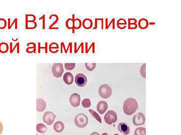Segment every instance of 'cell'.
<instances>
[{
  "mask_svg": "<svg viewBox=\"0 0 181 135\" xmlns=\"http://www.w3.org/2000/svg\"><path fill=\"white\" fill-rule=\"evenodd\" d=\"M85 66L89 71H93L96 68V63H85Z\"/></svg>",
  "mask_w": 181,
  "mask_h": 135,
  "instance_id": "603a6c76",
  "label": "cell"
},
{
  "mask_svg": "<svg viewBox=\"0 0 181 135\" xmlns=\"http://www.w3.org/2000/svg\"><path fill=\"white\" fill-rule=\"evenodd\" d=\"M127 22L124 19H120L117 22V27L120 29H124L126 28Z\"/></svg>",
  "mask_w": 181,
  "mask_h": 135,
  "instance_id": "ac0fdd59",
  "label": "cell"
},
{
  "mask_svg": "<svg viewBox=\"0 0 181 135\" xmlns=\"http://www.w3.org/2000/svg\"><path fill=\"white\" fill-rule=\"evenodd\" d=\"M149 23L148 20L146 19H141L138 22V26L140 29H146L149 27Z\"/></svg>",
  "mask_w": 181,
  "mask_h": 135,
  "instance_id": "9a60e30c",
  "label": "cell"
},
{
  "mask_svg": "<svg viewBox=\"0 0 181 135\" xmlns=\"http://www.w3.org/2000/svg\"><path fill=\"white\" fill-rule=\"evenodd\" d=\"M9 46L6 43H2L0 44V52L2 53H5L8 52Z\"/></svg>",
  "mask_w": 181,
  "mask_h": 135,
  "instance_id": "ffe728a7",
  "label": "cell"
},
{
  "mask_svg": "<svg viewBox=\"0 0 181 135\" xmlns=\"http://www.w3.org/2000/svg\"><path fill=\"white\" fill-rule=\"evenodd\" d=\"M83 27L85 29H90L92 27L93 21L90 19H86L83 21Z\"/></svg>",
  "mask_w": 181,
  "mask_h": 135,
  "instance_id": "e0dca14e",
  "label": "cell"
},
{
  "mask_svg": "<svg viewBox=\"0 0 181 135\" xmlns=\"http://www.w3.org/2000/svg\"><path fill=\"white\" fill-rule=\"evenodd\" d=\"M140 73L143 78H146V64H143L140 69Z\"/></svg>",
  "mask_w": 181,
  "mask_h": 135,
  "instance_id": "484cf974",
  "label": "cell"
},
{
  "mask_svg": "<svg viewBox=\"0 0 181 135\" xmlns=\"http://www.w3.org/2000/svg\"><path fill=\"white\" fill-rule=\"evenodd\" d=\"M56 116L54 113L51 111H48L45 113L43 115V122L48 126H51L54 123L55 120Z\"/></svg>",
  "mask_w": 181,
  "mask_h": 135,
  "instance_id": "52a82bcc",
  "label": "cell"
},
{
  "mask_svg": "<svg viewBox=\"0 0 181 135\" xmlns=\"http://www.w3.org/2000/svg\"><path fill=\"white\" fill-rule=\"evenodd\" d=\"M146 122V117L142 113H138L134 116L133 123L135 126H141Z\"/></svg>",
  "mask_w": 181,
  "mask_h": 135,
  "instance_id": "8992f818",
  "label": "cell"
},
{
  "mask_svg": "<svg viewBox=\"0 0 181 135\" xmlns=\"http://www.w3.org/2000/svg\"><path fill=\"white\" fill-rule=\"evenodd\" d=\"M65 128L63 123L61 121H57L54 123V129L57 133H61L63 131Z\"/></svg>",
  "mask_w": 181,
  "mask_h": 135,
  "instance_id": "5bb4252c",
  "label": "cell"
},
{
  "mask_svg": "<svg viewBox=\"0 0 181 135\" xmlns=\"http://www.w3.org/2000/svg\"><path fill=\"white\" fill-rule=\"evenodd\" d=\"M48 130V128L43 124H38L36 125V130L40 133H44Z\"/></svg>",
  "mask_w": 181,
  "mask_h": 135,
  "instance_id": "d6986e66",
  "label": "cell"
},
{
  "mask_svg": "<svg viewBox=\"0 0 181 135\" xmlns=\"http://www.w3.org/2000/svg\"><path fill=\"white\" fill-rule=\"evenodd\" d=\"M3 131V126L2 123L0 122V135H1Z\"/></svg>",
  "mask_w": 181,
  "mask_h": 135,
  "instance_id": "f546056e",
  "label": "cell"
},
{
  "mask_svg": "<svg viewBox=\"0 0 181 135\" xmlns=\"http://www.w3.org/2000/svg\"><path fill=\"white\" fill-rule=\"evenodd\" d=\"M89 112L90 113L91 115L93 117H94V118L96 120H97V121H98L100 123H102V120L100 117V115L98 113L96 112L95 111L93 110H89Z\"/></svg>",
  "mask_w": 181,
  "mask_h": 135,
  "instance_id": "44dd1931",
  "label": "cell"
},
{
  "mask_svg": "<svg viewBox=\"0 0 181 135\" xmlns=\"http://www.w3.org/2000/svg\"><path fill=\"white\" fill-rule=\"evenodd\" d=\"M75 63H66L65 65V68L67 70H72L75 67Z\"/></svg>",
  "mask_w": 181,
  "mask_h": 135,
  "instance_id": "83f0119b",
  "label": "cell"
},
{
  "mask_svg": "<svg viewBox=\"0 0 181 135\" xmlns=\"http://www.w3.org/2000/svg\"><path fill=\"white\" fill-rule=\"evenodd\" d=\"M46 107V102L43 99L38 98L36 100V110L38 112L44 111Z\"/></svg>",
  "mask_w": 181,
  "mask_h": 135,
  "instance_id": "7c38bea8",
  "label": "cell"
},
{
  "mask_svg": "<svg viewBox=\"0 0 181 135\" xmlns=\"http://www.w3.org/2000/svg\"><path fill=\"white\" fill-rule=\"evenodd\" d=\"M75 84L78 86L83 87L87 85V78L86 76L83 74H78L75 76Z\"/></svg>",
  "mask_w": 181,
  "mask_h": 135,
  "instance_id": "ba28073f",
  "label": "cell"
},
{
  "mask_svg": "<svg viewBox=\"0 0 181 135\" xmlns=\"http://www.w3.org/2000/svg\"><path fill=\"white\" fill-rule=\"evenodd\" d=\"M63 79L66 85H71L74 82V76L70 72H66L63 75Z\"/></svg>",
  "mask_w": 181,
  "mask_h": 135,
  "instance_id": "4fadbf2b",
  "label": "cell"
},
{
  "mask_svg": "<svg viewBox=\"0 0 181 135\" xmlns=\"http://www.w3.org/2000/svg\"><path fill=\"white\" fill-rule=\"evenodd\" d=\"M88 123V118L85 114L80 113L75 116V126L80 128L86 127Z\"/></svg>",
  "mask_w": 181,
  "mask_h": 135,
  "instance_id": "7a4b0ae2",
  "label": "cell"
},
{
  "mask_svg": "<svg viewBox=\"0 0 181 135\" xmlns=\"http://www.w3.org/2000/svg\"><path fill=\"white\" fill-rule=\"evenodd\" d=\"M91 135H100V134L98 133H97V132H94V133H92L91 134Z\"/></svg>",
  "mask_w": 181,
  "mask_h": 135,
  "instance_id": "4dcf8cb0",
  "label": "cell"
},
{
  "mask_svg": "<svg viewBox=\"0 0 181 135\" xmlns=\"http://www.w3.org/2000/svg\"><path fill=\"white\" fill-rule=\"evenodd\" d=\"M99 93L102 98L108 99L112 95V88L107 84H103L99 88Z\"/></svg>",
  "mask_w": 181,
  "mask_h": 135,
  "instance_id": "3957f363",
  "label": "cell"
},
{
  "mask_svg": "<svg viewBox=\"0 0 181 135\" xmlns=\"http://www.w3.org/2000/svg\"><path fill=\"white\" fill-rule=\"evenodd\" d=\"M97 111L100 114H104L108 109V104L104 101H101L97 104Z\"/></svg>",
  "mask_w": 181,
  "mask_h": 135,
  "instance_id": "8fae6325",
  "label": "cell"
},
{
  "mask_svg": "<svg viewBox=\"0 0 181 135\" xmlns=\"http://www.w3.org/2000/svg\"><path fill=\"white\" fill-rule=\"evenodd\" d=\"M134 135H146V128L143 127L137 128L134 132Z\"/></svg>",
  "mask_w": 181,
  "mask_h": 135,
  "instance_id": "7402d4cb",
  "label": "cell"
},
{
  "mask_svg": "<svg viewBox=\"0 0 181 135\" xmlns=\"http://www.w3.org/2000/svg\"><path fill=\"white\" fill-rule=\"evenodd\" d=\"M138 103L135 99L129 98L125 101L123 104V111L127 115H131L138 109Z\"/></svg>",
  "mask_w": 181,
  "mask_h": 135,
  "instance_id": "6da1fadb",
  "label": "cell"
},
{
  "mask_svg": "<svg viewBox=\"0 0 181 135\" xmlns=\"http://www.w3.org/2000/svg\"><path fill=\"white\" fill-rule=\"evenodd\" d=\"M118 135V134H115V135Z\"/></svg>",
  "mask_w": 181,
  "mask_h": 135,
  "instance_id": "d6a6232c",
  "label": "cell"
},
{
  "mask_svg": "<svg viewBox=\"0 0 181 135\" xmlns=\"http://www.w3.org/2000/svg\"><path fill=\"white\" fill-rule=\"evenodd\" d=\"M51 71L55 77H61L64 71L63 64L60 63H54L52 65Z\"/></svg>",
  "mask_w": 181,
  "mask_h": 135,
  "instance_id": "277c9868",
  "label": "cell"
},
{
  "mask_svg": "<svg viewBox=\"0 0 181 135\" xmlns=\"http://www.w3.org/2000/svg\"><path fill=\"white\" fill-rule=\"evenodd\" d=\"M81 25L82 23L80 19H76L74 20V28L75 29H80V28L81 27Z\"/></svg>",
  "mask_w": 181,
  "mask_h": 135,
  "instance_id": "d4e9b609",
  "label": "cell"
},
{
  "mask_svg": "<svg viewBox=\"0 0 181 135\" xmlns=\"http://www.w3.org/2000/svg\"><path fill=\"white\" fill-rule=\"evenodd\" d=\"M118 129L120 133L123 135H128L130 133V129L126 123H121L118 125Z\"/></svg>",
  "mask_w": 181,
  "mask_h": 135,
  "instance_id": "30bf717a",
  "label": "cell"
},
{
  "mask_svg": "<svg viewBox=\"0 0 181 135\" xmlns=\"http://www.w3.org/2000/svg\"><path fill=\"white\" fill-rule=\"evenodd\" d=\"M104 120L106 123L108 125H112L115 123L117 120L116 113L113 110H109L105 115Z\"/></svg>",
  "mask_w": 181,
  "mask_h": 135,
  "instance_id": "5b68a950",
  "label": "cell"
},
{
  "mask_svg": "<svg viewBox=\"0 0 181 135\" xmlns=\"http://www.w3.org/2000/svg\"><path fill=\"white\" fill-rule=\"evenodd\" d=\"M102 135H108V134L106 133H103L102 134Z\"/></svg>",
  "mask_w": 181,
  "mask_h": 135,
  "instance_id": "1f68e13d",
  "label": "cell"
},
{
  "mask_svg": "<svg viewBox=\"0 0 181 135\" xmlns=\"http://www.w3.org/2000/svg\"><path fill=\"white\" fill-rule=\"evenodd\" d=\"M81 105L83 107L85 108H89L90 107L91 105V102L89 99H84L81 102Z\"/></svg>",
  "mask_w": 181,
  "mask_h": 135,
  "instance_id": "cb8c5ba5",
  "label": "cell"
},
{
  "mask_svg": "<svg viewBox=\"0 0 181 135\" xmlns=\"http://www.w3.org/2000/svg\"><path fill=\"white\" fill-rule=\"evenodd\" d=\"M6 26L7 23L6 20H4L3 19H0V29H4Z\"/></svg>",
  "mask_w": 181,
  "mask_h": 135,
  "instance_id": "f1b7e54d",
  "label": "cell"
},
{
  "mask_svg": "<svg viewBox=\"0 0 181 135\" xmlns=\"http://www.w3.org/2000/svg\"><path fill=\"white\" fill-rule=\"evenodd\" d=\"M66 26L69 29H72L74 28V20L71 19H68L66 22Z\"/></svg>",
  "mask_w": 181,
  "mask_h": 135,
  "instance_id": "4316f807",
  "label": "cell"
},
{
  "mask_svg": "<svg viewBox=\"0 0 181 135\" xmlns=\"http://www.w3.org/2000/svg\"><path fill=\"white\" fill-rule=\"evenodd\" d=\"M128 29L134 30L137 27V20L135 19H128Z\"/></svg>",
  "mask_w": 181,
  "mask_h": 135,
  "instance_id": "2e32d148",
  "label": "cell"
},
{
  "mask_svg": "<svg viewBox=\"0 0 181 135\" xmlns=\"http://www.w3.org/2000/svg\"><path fill=\"white\" fill-rule=\"evenodd\" d=\"M81 97L80 95L77 93H74L69 98V102L73 107H77L80 105Z\"/></svg>",
  "mask_w": 181,
  "mask_h": 135,
  "instance_id": "9c48e42d",
  "label": "cell"
}]
</instances>
